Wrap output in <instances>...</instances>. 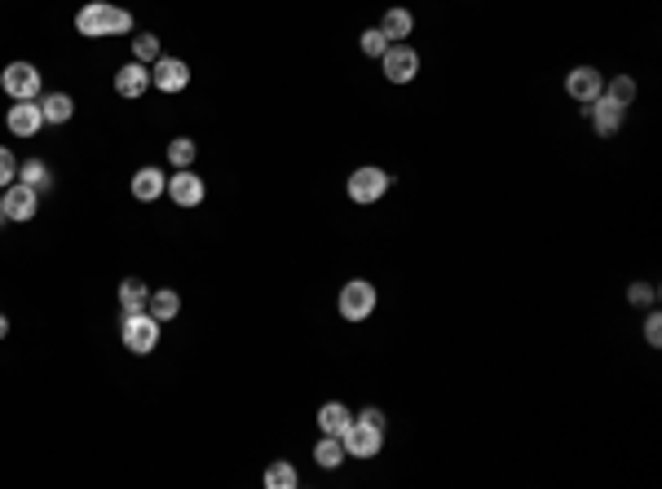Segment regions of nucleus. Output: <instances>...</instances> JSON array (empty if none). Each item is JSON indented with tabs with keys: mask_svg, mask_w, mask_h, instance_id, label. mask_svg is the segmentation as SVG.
I'll list each match as a JSON object with an SVG mask.
<instances>
[{
	"mask_svg": "<svg viewBox=\"0 0 662 489\" xmlns=\"http://www.w3.org/2000/svg\"><path fill=\"white\" fill-rule=\"evenodd\" d=\"M195 155H199V146L190 137H172V141H168V163H172V168H190Z\"/></svg>",
	"mask_w": 662,
	"mask_h": 489,
	"instance_id": "nucleus-25",
	"label": "nucleus"
},
{
	"mask_svg": "<svg viewBox=\"0 0 662 489\" xmlns=\"http://www.w3.org/2000/svg\"><path fill=\"white\" fill-rule=\"evenodd\" d=\"M0 89L9 101H35L44 93V80H40V66L35 62H9L0 71Z\"/></svg>",
	"mask_w": 662,
	"mask_h": 489,
	"instance_id": "nucleus-4",
	"label": "nucleus"
},
{
	"mask_svg": "<svg viewBox=\"0 0 662 489\" xmlns=\"http://www.w3.org/2000/svg\"><path fill=\"white\" fill-rule=\"evenodd\" d=\"M115 93H120V98H129V101L146 98V93H151V66H146V62L120 66V71H115Z\"/></svg>",
	"mask_w": 662,
	"mask_h": 489,
	"instance_id": "nucleus-15",
	"label": "nucleus"
},
{
	"mask_svg": "<svg viewBox=\"0 0 662 489\" xmlns=\"http://www.w3.org/2000/svg\"><path fill=\"white\" fill-rule=\"evenodd\" d=\"M375 287L366 283V278H349L345 287H340V295H336V309H340V318L345 322H366L371 313H375Z\"/></svg>",
	"mask_w": 662,
	"mask_h": 489,
	"instance_id": "nucleus-5",
	"label": "nucleus"
},
{
	"mask_svg": "<svg viewBox=\"0 0 662 489\" xmlns=\"http://www.w3.org/2000/svg\"><path fill=\"white\" fill-rule=\"evenodd\" d=\"M345 458H349V455H345L340 436H327V432H323V436H318V446H314V463H318L323 472H336Z\"/></svg>",
	"mask_w": 662,
	"mask_h": 489,
	"instance_id": "nucleus-20",
	"label": "nucleus"
},
{
	"mask_svg": "<svg viewBox=\"0 0 662 489\" xmlns=\"http://www.w3.org/2000/svg\"><path fill=\"white\" fill-rule=\"evenodd\" d=\"M120 340H124V349H129V353L146 358V353H155V349H160V322H155L146 309L124 313V322H120Z\"/></svg>",
	"mask_w": 662,
	"mask_h": 489,
	"instance_id": "nucleus-3",
	"label": "nucleus"
},
{
	"mask_svg": "<svg viewBox=\"0 0 662 489\" xmlns=\"http://www.w3.org/2000/svg\"><path fill=\"white\" fill-rule=\"evenodd\" d=\"M18 181L44 195V190L54 186V172H49V163H44V159H27V163H18Z\"/></svg>",
	"mask_w": 662,
	"mask_h": 489,
	"instance_id": "nucleus-22",
	"label": "nucleus"
},
{
	"mask_svg": "<svg viewBox=\"0 0 662 489\" xmlns=\"http://www.w3.org/2000/svg\"><path fill=\"white\" fill-rule=\"evenodd\" d=\"M349 406H340V401H327V406H318V432H327V436H340L345 427H349Z\"/></svg>",
	"mask_w": 662,
	"mask_h": 489,
	"instance_id": "nucleus-19",
	"label": "nucleus"
},
{
	"mask_svg": "<svg viewBox=\"0 0 662 489\" xmlns=\"http://www.w3.org/2000/svg\"><path fill=\"white\" fill-rule=\"evenodd\" d=\"M146 313L155 318V322H177V313H181V295L172 292V287H160V292H151V300H146Z\"/></svg>",
	"mask_w": 662,
	"mask_h": 489,
	"instance_id": "nucleus-17",
	"label": "nucleus"
},
{
	"mask_svg": "<svg viewBox=\"0 0 662 489\" xmlns=\"http://www.w3.org/2000/svg\"><path fill=\"white\" fill-rule=\"evenodd\" d=\"M5 335H9V318L0 313V340H5Z\"/></svg>",
	"mask_w": 662,
	"mask_h": 489,
	"instance_id": "nucleus-32",
	"label": "nucleus"
},
{
	"mask_svg": "<svg viewBox=\"0 0 662 489\" xmlns=\"http://www.w3.org/2000/svg\"><path fill=\"white\" fill-rule=\"evenodd\" d=\"M190 84V66L181 62V58H155L151 62V89H160V93H181Z\"/></svg>",
	"mask_w": 662,
	"mask_h": 489,
	"instance_id": "nucleus-10",
	"label": "nucleus"
},
{
	"mask_svg": "<svg viewBox=\"0 0 662 489\" xmlns=\"http://www.w3.org/2000/svg\"><path fill=\"white\" fill-rule=\"evenodd\" d=\"M146 300H151V287H146L141 278H124V283H120V313L146 309Z\"/></svg>",
	"mask_w": 662,
	"mask_h": 489,
	"instance_id": "nucleus-21",
	"label": "nucleus"
},
{
	"mask_svg": "<svg viewBox=\"0 0 662 489\" xmlns=\"http://www.w3.org/2000/svg\"><path fill=\"white\" fill-rule=\"evenodd\" d=\"M605 93V75L596 71V66H574V71H565V98L579 101V106H588Z\"/></svg>",
	"mask_w": 662,
	"mask_h": 489,
	"instance_id": "nucleus-8",
	"label": "nucleus"
},
{
	"mask_svg": "<svg viewBox=\"0 0 662 489\" xmlns=\"http://www.w3.org/2000/svg\"><path fill=\"white\" fill-rule=\"evenodd\" d=\"M0 195H5V216H9V221H18V225L35 221V212H40V190L14 181V186H5Z\"/></svg>",
	"mask_w": 662,
	"mask_h": 489,
	"instance_id": "nucleus-9",
	"label": "nucleus"
},
{
	"mask_svg": "<svg viewBox=\"0 0 662 489\" xmlns=\"http://www.w3.org/2000/svg\"><path fill=\"white\" fill-rule=\"evenodd\" d=\"M5 129L14 132V137H35V132L44 129L40 101H14V106L5 110Z\"/></svg>",
	"mask_w": 662,
	"mask_h": 489,
	"instance_id": "nucleus-13",
	"label": "nucleus"
},
{
	"mask_svg": "<svg viewBox=\"0 0 662 489\" xmlns=\"http://www.w3.org/2000/svg\"><path fill=\"white\" fill-rule=\"evenodd\" d=\"M658 300V283H631L628 287V304L631 309H649Z\"/></svg>",
	"mask_w": 662,
	"mask_h": 489,
	"instance_id": "nucleus-28",
	"label": "nucleus"
},
{
	"mask_svg": "<svg viewBox=\"0 0 662 489\" xmlns=\"http://www.w3.org/2000/svg\"><path fill=\"white\" fill-rule=\"evenodd\" d=\"M14 181H18V159L0 146V190H5V186H14Z\"/></svg>",
	"mask_w": 662,
	"mask_h": 489,
	"instance_id": "nucleus-30",
	"label": "nucleus"
},
{
	"mask_svg": "<svg viewBox=\"0 0 662 489\" xmlns=\"http://www.w3.org/2000/svg\"><path fill=\"white\" fill-rule=\"evenodd\" d=\"M380 71H385L389 84H411V80L420 75V53H415L406 40H402V44H389L385 58H380Z\"/></svg>",
	"mask_w": 662,
	"mask_h": 489,
	"instance_id": "nucleus-7",
	"label": "nucleus"
},
{
	"mask_svg": "<svg viewBox=\"0 0 662 489\" xmlns=\"http://www.w3.org/2000/svg\"><path fill=\"white\" fill-rule=\"evenodd\" d=\"M40 115H44V124H71V115H75V101L71 93H40Z\"/></svg>",
	"mask_w": 662,
	"mask_h": 489,
	"instance_id": "nucleus-18",
	"label": "nucleus"
},
{
	"mask_svg": "<svg viewBox=\"0 0 662 489\" xmlns=\"http://www.w3.org/2000/svg\"><path fill=\"white\" fill-rule=\"evenodd\" d=\"M394 172H385V168H375V163H363V168H354L349 172V181H345V190H349V198L354 203H363V207H371V203H380V198L394 190Z\"/></svg>",
	"mask_w": 662,
	"mask_h": 489,
	"instance_id": "nucleus-2",
	"label": "nucleus"
},
{
	"mask_svg": "<svg viewBox=\"0 0 662 489\" xmlns=\"http://www.w3.org/2000/svg\"><path fill=\"white\" fill-rule=\"evenodd\" d=\"M380 32L389 35V44H402L406 35L415 32V14H411V9H402V5L385 9V18H380Z\"/></svg>",
	"mask_w": 662,
	"mask_h": 489,
	"instance_id": "nucleus-16",
	"label": "nucleus"
},
{
	"mask_svg": "<svg viewBox=\"0 0 662 489\" xmlns=\"http://www.w3.org/2000/svg\"><path fill=\"white\" fill-rule=\"evenodd\" d=\"M75 32L84 40H102V35H129L132 32V14L120 5H106V0H89L75 9Z\"/></svg>",
	"mask_w": 662,
	"mask_h": 489,
	"instance_id": "nucleus-1",
	"label": "nucleus"
},
{
	"mask_svg": "<svg viewBox=\"0 0 662 489\" xmlns=\"http://www.w3.org/2000/svg\"><path fill=\"white\" fill-rule=\"evenodd\" d=\"M155 58H164L160 53V35H151V32H141V35H132V62H155Z\"/></svg>",
	"mask_w": 662,
	"mask_h": 489,
	"instance_id": "nucleus-24",
	"label": "nucleus"
},
{
	"mask_svg": "<svg viewBox=\"0 0 662 489\" xmlns=\"http://www.w3.org/2000/svg\"><path fill=\"white\" fill-rule=\"evenodd\" d=\"M297 485H300V476L287 458H278V463L265 467V489H297Z\"/></svg>",
	"mask_w": 662,
	"mask_h": 489,
	"instance_id": "nucleus-23",
	"label": "nucleus"
},
{
	"mask_svg": "<svg viewBox=\"0 0 662 489\" xmlns=\"http://www.w3.org/2000/svg\"><path fill=\"white\" fill-rule=\"evenodd\" d=\"M129 190H132V198L137 203H155V198H164V190H168V172L164 168H137L132 172V181H129Z\"/></svg>",
	"mask_w": 662,
	"mask_h": 489,
	"instance_id": "nucleus-14",
	"label": "nucleus"
},
{
	"mask_svg": "<svg viewBox=\"0 0 662 489\" xmlns=\"http://www.w3.org/2000/svg\"><path fill=\"white\" fill-rule=\"evenodd\" d=\"M358 49H363V58H385V49H389V35L380 32V27H366L363 35H358Z\"/></svg>",
	"mask_w": 662,
	"mask_h": 489,
	"instance_id": "nucleus-26",
	"label": "nucleus"
},
{
	"mask_svg": "<svg viewBox=\"0 0 662 489\" xmlns=\"http://www.w3.org/2000/svg\"><path fill=\"white\" fill-rule=\"evenodd\" d=\"M605 98H614L618 106H631V101H636V80H631V75H614V80H605Z\"/></svg>",
	"mask_w": 662,
	"mask_h": 489,
	"instance_id": "nucleus-27",
	"label": "nucleus"
},
{
	"mask_svg": "<svg viewBox=\"0 0 662 489\" xmlns=\"http://www.w3.org/2000/svg\"><path fill=\"white\" fill-rule=\"evenodd\" d=\"M645 344H649V349H658L662 344V313L654 309V304H649V313H645Z\"/></svg>",
	"mask_w": 662,
	"mask_h": 489,
	"instance_id": "nucleus-29",
	"label": "nucleus"
},
{
	"mask_svg": "<svg viewBox=\"0 0 662 489\" xmlns=\"http://www.w3.org/2000/svg\"><path fill=\"white\" fill-rule=\"evenodd\" d=\"M340 446L349 458H375L385 450V427H371L363 419H349V427L340 432Z\"/></svg>",
	"mask_w": 662,
	"mask_h": 489,
	"instance_id": "nucleus-6",
	"label": "nucleus"
},
{
	"mask_svg": "<svg viewBox=\"0 0 662 489\" xmlns=\"http://www.w3.org/2000/svg\"><path fill=\"white\" fill-rule=\"evenodd\" d=\"M5 221H9V216H5V195H0V225H5Z\"/></svg>",
	"mask_w": 662,
	"mask_h": 489,
	"instance_id": "nucleus-33",
	"label": "nucleus"
},
{
	"mask_svg": "<svg viewBox=\"0 0 662 489\" xmlns=\"http://www.w3.org/2000/svg\"><path fill=\"white\" fill-rule=\"evenodd\" d=\"M177 207H199L203 195H208V186H203V177H195L190 168H172V177H168V190H164Z\"/></svg>",
	"mask_w": 662,
	"mask_h": 489,
	"instance_id": "nucleus-11",
	"label": "nucleus"
},
{
	"mask_svg": "<svg viewBox=\"0 0 662 489\" xmlns=\"http://www.w3.org/2000/svg\"><path fill=\"white\" fill-rule=\"evenodd\" d=\"M583 115L592 120L596 137H614V132L623 129V115H628V106H618L614 98H605V93H600L596 101H588V106H583Z\"/></svg>",
	"mask_w": 662,
	"mask_h": 489,
	"instance_id": "nucleus-12",
	"label": "nucleus"
},
{
	"mask_svg": "<svg viewBox=\"0 0 662 489\" xmlns=\"http://www.w3.org/2000/svg\"><path fill=\"white\" fill-rule=\"evenodd\" d=\"M358 419H363V424H371V427H385V424H389L380 406H366V410H363V415H358Z\"/></svg>",
	"mask_w": 662,
	"mask_h": 489,
	"instance_id": "nucleus-31",
	"label": "nucleus"
}]
</instances>
